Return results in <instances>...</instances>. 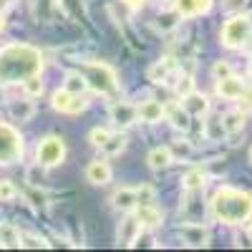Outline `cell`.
Instances as JSON below:
<instances>
[{"mask_svg":"<svg viewBox=\"0 0 252 252\" xmlns=\"http://www.w3.org/2000/svg\"><path fill=\"white\" fill-rule=\"evenodd\" d=\"M40 66H43V58L33 46L15 43L0 51V78L3 81H23L33 73H40Z\"/></svg>","mask_w":252,"mask_h":252,"instance_id":"1","label":"cell"},{"mask_svg":"<svg viewBox=\"0 0 252 252\" xmlns=\"http://www.w3.org/2000/svg\"><path fill=\"white\" fill-rule=\"evenodd\" d=\"M212 215L222 224H242L252 217V194L242 189L222 187L212 197Z\"/></svg>","mask_w":252,"mask_h":252,"instance_id":"2","label":"cell"},{"mask_svg":"<svg viewBox=\"0 0 252 252\" xmlns=\"http://www.w3.org/2000/svg\"><path fill=\"white\" fill-rule=\"evenodd\" d=\"M81 73L86 76L89 89H94L96 94L106 96V98H119L121 96L119 76L111 66H106V63H83Z\"/></svg>","mask_w":252,"mask_h":252,"instance_id":"3","label":"cell"},{"mask_svg":"<svg viewBox=\"0 0 252 252\" xmlns=\"http://www.w3.org/2000/svg\"><path fill=\"white\" fill-rule=\"evenodd\" d=\"M222 46L224 48H232L240 51L245 48L250 40H252V18L250 15H235L229 18L227 23L222 26Z\"/></svg>","mask_w":252,"mask_h":252,"instance_id":"4","label":"cell"},{"mask_svg":"<svg viewBox=\"0 0 252 252\" xmlns=\"http://www.w3.org/2000/svg\"><path fill=\"white\" fill-rule=\"evenodd\" d=\"M23 157V139L8 124H0V166H10Z\"/></svg>","mask_w":252,"mask_h":252,"instance_id":"5","label":"cell"},{"mask_svg":"<svg viewBox=\"0 0 252 252\" xmlns=\"http://www.w3.org/2000/svg\"><path fill=\"white\" fill-rule=\"evenodd\" d=\"M35 159H38V166H58L66 159V144H63L61 136H46L38 141V149H35Z\"/></svg>","mask_w":252,"mask_h":252,"instance_id":"6","label":"cell"},{"mask_svg":"<svg viewBox=\"0 0 252 252\" xmlns=\"http://www.w3.org/2000/svg\"><path fill=\"white\" fill-rule=\"evenodd\" d=\"M51 106H53L58 114L76 116V114H81V111H86V109H89V101L83 98V94H71V91H66V89H61V91L53 94Z\"/></svg>","mask_w":252,"mask_h":252,"instance_id":"7","label":"cell"},{"mask_svg":"<svg viewBox=\"0 0 252 252\" xmlns=\"http://www.w3.org/2000/svg\"><path fill=\"white\" fill-rule=\"evenodd\" d=\"M139 237H141V222H139V217L131 215V212H126V217H124L121 224H119L116 242L124 245V247H131Z\"/></svg>","mask_w":252,"mask_h":252,"instance_id":"8","label":"cell"},{"mask_svg":"<svg viewBox=\"0 0 252 252\" xmlns=\"http://www.w3.org/2000/svg\"><path fill=\"white\" fill-rule=\"evenodd\" d=\"M109 116H111V124L116 126V129H126V126L139 121L136 106L134 103H126V101H116L111 106V111H109Z\"/></svg>","mask_w":252,"mask_h":252,"instance_id":"9","label":"cell"},{"mask_svg":"<svg viewBox=\"0 0 252 252\" xmlns=\"http://www.w3.org/2000/svg\"><path fill=\"white\" fill-rule=\"evenodd\" d=\"M111 204H114V209H119V212H134V209L139 207L136 187H121V189H116L114 197H111Z\"/></svg>","mask_w":252,"mask_h":252,"instance_id":"10","label":"cell"},{"mask_svg":"<svg viewBox=\"0 0 252 252\" xmlns=\"http://www.w3.org/2000/svg\"><path fill=\"white\" fill-rule=\"evenodd\" d=\"M215 0H174V10L179 13V18H194L202 13L212 10Z\"/></svg>","mask_w":252,"mask_h":252,"instance_id":"11","label":"cell"},{"mask_svg":"<svg viewBox=\"0 0 252 252\" xmlns=\"http://www.w3.org/2000/svg\"><path fill=\"white\" fill-rule=\"evenodd\" d=\"M177 61L174 58H161V61H157L154 66L146 71V76H149V81H154V83H166L174 73H177Z\"/></svg>","mask_w":252,"mask_h":252,"instance_id":"12","label":"cell"},{"mask_svg":"<svg viewBox=\"0 0 252 252\" xmlns=\"http://www.w3.org/2000/svg\"><path fill=\"white\" fill-rule=\"evenodd\" d=\"M247 86H245V81L240 78V76H227V78H220L217 81V94L222 96V98H229V101H235V98H240L242 96V91H245Z\"/></svg>","mask_w":252,"mask_h":252,"instance_id":"13","label":"cell"},{"mask_svg":"<svg viewBox=\"0 0 252 252\" xmlns=\"http://www.w3.org/2000/svg\"><path fill=\"white\" fill-rule=\"evenodd\" d=\"M86 179L96 187H103V184H109L111 182V166L109 161H103V159H94L89 166H86Z\"/></svg>","mask_w":252,"mask_h":252,"instance_id":"14","label":"cell"},{"mask_svg":"<svg viewBox=\"0 0 252 252\" xmlns=\"http://www.w3.org/2000/svg\"><path fill=\"white\" fill-rule=\"evenodd\" d=\"M182 237L189 247H207L209 245V229L204 224H184Z\"/></svg>","mask_w":252,"mask_h":252,"instance_id":"15","label":"cell"},{"mask_svg":"<svg viewBox=\"0 0 252 252\" xmlns=\"http://www.w3.org/2000/svg\"><path fill=\"white\" fill-rule=\"evenodd\" d=\"M136 114H139V121L144 124H159L166 116V106L159 101H144L141 106H136Z\"/></svg>","mask_w":252,"mask_h":252,"instance_id":"16","label":"cell"},{"mask_svg":"<svg viewBox=\"0 0 252 252\" xmlns=\"http://www.w3.org/2000/svg\"><path fill=\"white\" fill-rule=\"evenodd\" d=\"M8 111H10V119H13V121H20V124H23V121H31V119H33L35 106H33L31 98H15V101H10Z\"/></svg>","mask_w":252,"mask_h":252,"instance_id":"17","label":"cell"},{"mask_svg":"<svg viewBox=\"0 0 252 252\" xmlns=\"http://www.w3.org/2000/svg\"><path fill=\"white\" fill-rule=\"evenodd\" d=\"M172 161H174V157H172V152H169V146H157V149H152L149 157H146V164H149L152 172L166 169Z\"/></svg>","mask_w":252,"mask_h":252,"instance_id":"18","label":"cell"},{"mask_svg":"<svg viewBox=\"0 0 252 252\" xmlns=\"http://www.w3.org/2000/svg\"><path fill=\"white\" fill-rule=\"evenodd\" d=\"M182 106L192 114V116H204L207 111H209V98L204 96V94H197V91H192V94H187L184 96V103Z\"/></svg>","mask_w":252,"mask_h":252,"instance_id":"19","label":"cell"},{"mask_svg":"<svg viewBox=\"0 0 252 252\" xmlns=\"http://www.w3.org/2000/svg\"><path fill=\"white\" fill-rule=\"evenodd\" d=\"M136 217H139L141 227H159L164 222V215L159 212L154 204H139L136 207Z\"/></svg>","mask_w":252,"mask_h":252,"instance_id":"20","label":"cell"},{"mask_svg":"<svg viewBox=\"0 0 252 252\" xmlns=\"http://www.w3.org/2000/svg\"><path fill=\"white\" fill-rule=\"evenodd\" d=\"M222 124H224V131H227V134H237V131L245 129V124H247V111H245V109L229 111V114H224Z\"/></svg>","mask_w":252,"mask_h":252,"instance_id":"21","label":"cell"},{"mask_svg":"<svg viewBox=\"0 0 252 252\" xmlns=\"http://www.w3.org/2000/svg\"><path fill=\"white\" fill-rule=\"evenodd\" d=\"M166 116H169L172 126L177 131H189V124H192V114H189L184 106H172L169 111H166Z\"/></svg>","mask_w":252,"mask_h":252,"instance_id":"22","label":"cell"},{"mask_svg":"<svg viewBox=\"0 0 252 252\" xmlns=\"http://www.w3.org/2000/svg\"><path fill=\"white\" fill-rule=\"evenodd\" d=\"M63 89L71 91V94H86L89 89V81L81 71H73V73H66V81H63Z\"/></svg>","mask_w":252,"mask_h":252,"instance_id":"23","label":"cell"},{"mask_svg":"<svg viewBox=\"0 0 252 252\" xmlns=\"http://www.w3.org/2000/svg\"><path fill=\"white\" fill-rule=\"evenodd\" d=\"M124 149H126V136H124L121 131L111 134V136L106 139V144L101 146V152L106 154V157H119V154H124Z\"/></svg>","mask_w":252,"mask_h":252,"instance_id":"24","label":"cell"},{"mask_svg":"<svg viewBox=\"0 0 252 252\" xmlns=\"http://www.w3.org/2000/svg\"><path fill=\"white\" fill-rule=\"evenodd\" d=\"M0 245L3 247H20V232H18L15 224H10V222L0 224Z\"/></svg>","mask_w":252,"mask_h":252,"instance_id":"25","label":"cell"},{"mask_svg":"<svg viewBox=\"0 0 252 252\" xmlns=\"http://www.w3.org/2000/svg\"><path fill=\"white\" fill-rule=\"evenodd\" d=\"M204 136H207L209 141H222V139L227 136V131H224V124H222V119H217V116L207 119V121H204Z\"/></svg>","mask_w":252,"mask_h":252,"instance_id":"26","label":"cell"},{"mask_svg":"<svg viewBox=\"0 0 252 252\" xmlns=\"http://www.w3.org/2000/svg\"><path fill=\"white\" fill-rule=\"evenodd\" d=\"M182 184H184L187 192H199V189H204V184H207V174L202 169H192V172H187Z\"/></svg>","mask_w":252,"mask_h":252,"instance_id":"27","label":"cell"},{"mask_svg":"<svg viewBox=\"0 0 252 252\" xmlns=\"http://www.w3.org/2000/svg\"><path fill=\"white\" fill-rule=\"evenodd\" d=\"M23 91H26L28 98H35V96L43 94V81H40V73H33V76L23 78Z\"/></svg>","mask_w":252,"mask_h":252,"instance_id":"28","label":"cell"},{"mask_svg":"<svg viewBox=\"0 0 252 252\" xmlns=\"http://www.w3.org/2000/svg\"><path fill=\"white\" fill-rule=\"evenodd\" d=\"M177 23H179V13H177V10H172V13H161L159 20H157V28H159L161 33H166V31L177 28Z\"/></svg>","mask_w":252,"mask_h":252,"instance_id":"29","label":"cell"},{"mask_svg":"<svg viewBox=\"0 0 252 252\" xmlns=\"http://www.w3.org/2000/svg\"><path fill=\"white\" fill-rule=\"evenodd\" d=\"M18 197V187L10 179H0V202H13Z\"/></svg>","mask_w":252,"mask_h":252,"instance_id":"30","label":"cell"},{"mask_svg":"<svg viewBox=\"0 0 252 252\" xmlns=\"http://www.w3.org/2000/svg\"><path fill=\"white\" fill-rule=\"evenodd\" d=\"M169 152H172V157L177 159V157H189L192 154V141H187V139H179V141H174L172 146H169Z\"/></svg>","mask_w":252,"mask_h":252,"instance_id":"31","label":"cell"},{"mask_svg":"<svg viewBox=\"0 0 252 252\" xmlns=\"http://www.w3.org/2000/svg\"><path fill=\"white\" fill-rule=\"evenodd\" d=\"M232 66H229V61H215V66H212V76L220 81V78H227V76H232Z\"/></svg>","mask_w":252,"mask_h":252,"instance_id":"32","label":"cell"},{"mask_svg":"<svg viewBox=\"0 0 252 252\" xmlns=\"http://www.w3.org/2000/svg\"><path fill=\"white\" fill-rule=\"evenodd\" d=\"M20 247H33V250H40V247H48V242L38 235H20Z\"/></svg>","mask_w":252,"mask_h":252,"instance_id":"33","label":"cell"},{"mask_svg":"<svg viewBox=\"0 0 252 252\" xmlns=\"http://www.w3.org/2000/svg\"><path fill=\"white\" fill-rule=\"evenodd\" d=\"M109 136H111V131H109V129H94V131L89 134V141L101 149V146L106 144V139H109Z\"/></svg>","mask_w":252,"mask_h":252,"instance_id":"34","label":"cell"},{"mask_svg":"<svg viewBox=\"0 0 252 252\" xmlns=\"http://www.w3.org/2000/svg\"><path fill=\"white\" fill-rule=\"evenodd\" d=\"M136 197H139V204H152L154 189H152L149 184H141V187H136Z\"/></svg>","mask_w":252,"mask_h":252,"instance_id":"35","label":"cell"},{"mask_svg":"<svg viewBox=\"0 0 252 252\" xmlns=\"http://www.w3.org/2000/svg\"><path fill=\"white\" fill-rule=\"evenodd\" d=\"M192 91H194V78L192 76H182V81L177 83V94L184 98L187 94H192Z\"/></svg>","mask_w":252,"mask_h":252,"instance_id":"36","label":"cell"},{"mask_svg":"<svg viewBox=\"0 0 252 252\" xmlns=\"http://www.w3.org/2000/svg\"><path fill=\"white\" fill-rule=\"evenodd\" d=\"M240 98H242V109L245 111H252V89H245Z\"/></svg>","mask_w":252,"mask_h":252,"instance_id":"37","label":"cell"},{"mask_svg":"<svg viewBox=\"0 0 252 252\" xmlns=\"http://www.w3.org/2000/svg\"><path fill=\"white\" fill-rule=\"evenodd\" d=\"M245 3H247V0H224V8L227 10H242Z\"/></svg>","mask_w":252,"mask_h":252,"instance_id":"38","label":"cell"},{"mask_svg":"<svg viewBox=\"0 0 252 252\" xmlns=\"http://www.w3.org/2000/svg\"><path fill=\"white\" fill-rule=\"evenodd\" d=\"M124 3H126V5H131V8H141L146 0H124Z\"/></svg>","mask_w":252,"mask_h":252,"instance_id":"39","label":"cell"},{"mask_svg":"<svg viewBox=\"0 0 252 252\" xmlns=\"http://www.w3.org/2000/svg\"><path fill=\"white\" fill-rule=\"evenodd\" d=\"M10 5H13V0H0V13H5Z\"/></svg>","mask_w":252,"mask_h":252,"instance_id":"40","label":"cell"},{"mask_svg":"<svg viewBox=\"0 0 252 252\" xmlns=\"http://www.w3.org/2000/svg\"><path fill=\"white\" fill-rule=\"evenodd\" d=\"M247 235H250V237H252V217H250V220H247Z\"/></svg>","mask_w":252,"mask_h":252,"instance_id":"41","label":"cell"},{"mask_svg":"<svg viewBox=\"0 0 252 252\" xmlns=\"http://www.w3.org/2000/svg\"><path fill=\"white\" fill-rule=\"evenodd\" d=\"M5 28V18H3V13H0V31Z\"/></svg>","mask_w":252,"mask_h":252,"instance_id":"42","label":"cell"},{"mask_svg":"<svg viewBox=\"0 0 252 252\" xmlns=\"http://www.w3.org/2000/svg\"><path fill=\"white\" fill-rule=\"evenodd\" d=\"M250 159H252V146H250Z\"/></svg>","mask_w":252,"mask_h":252,"instance_id":"43","label":"cell"},{"mask_svg":"<svg viewBox=\"0 0 252 252\" xmlns=\"http://www.w3.org/2000/svg\"><path fill=\"white\" fill-rule=\"evenodd\" d=\"M172 3H174V0H172Z\"/></svg>","mask_w":252,"mask_h":252,"instance_id":"44","label":"cell"}]
</instances>
